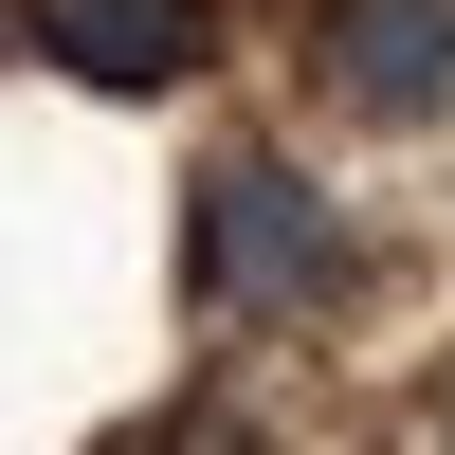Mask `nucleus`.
<instances>
[{
  "label": "nucleus",
  "instance_id": "obj_1",
  "mask_svg": "<svg viewBox=\"0 0 455 455\" xmlns=\"http://www.w3.org/2000/svg\"><path fill=\"white\" fill-rule=\"evenodd\" d=\"M182 274H201L219 310H328V291H347V219L291 164H219L201 219H182Z\"/></svg>",
  "mask_w": 455,
  "mask_h": 455
},
{
  "label": "nucleus",
  "instance_id": "obj_2",
  "mask_svg": "<svg viewBox=\"0 0 455 455\" xmlns=\"http://www.w3.org/2000/svg\"><path fill=\"white\" fill-rule=\"evenodd\" d=\"M310 73L347 109H383V128H419V109H455V0H328Z\"/></svg>",
  "mask_w": 455,
  "mask_h": 455
},
{
  "label": "nucleus",
  "instance_id": "obj_3",
  "mask_svg": "<svg viewBox=\"0 0 455 455\" xmlns=\"http://www.w3.org/2000/svg\"><path fill=\"white\" fill-rule=\"evenodd\" d=\"M36 55L73 92H182L201 73V0H36Z\"/></svg>",
  "mask_w": 455,
  "mask_h": 455
}]
</instances>
